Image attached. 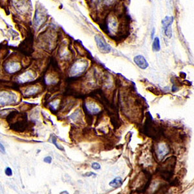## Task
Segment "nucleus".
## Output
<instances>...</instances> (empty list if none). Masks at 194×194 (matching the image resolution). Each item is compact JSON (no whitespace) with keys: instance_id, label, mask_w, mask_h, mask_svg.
<instances>
[{"instance_id":"20e7f679","label":"nucleus","mask_w":194,"mask_h":194,"mask_svg":"<svg viewBox=\"0 0 194 194\" xmlns=\"http://www.w3.org/2000/svg\"><path fill=\"white\" fill-rule=\"evenodd\" d=\"M122 183H123L122 179L121 177H116V178H115L113 180H112L111 182H110L109 185L112 186V187L117 188L120 187V186H121Z\"/></svg>"},{"instance_id":"423d86ee","label":"nucleus","mask_w":194,"mask_h":194,"mask_svg":"<svg viewBox=\"0 0 194 194\" xmlns=\"http://www.w3.org/2000/svg\"><path fill=\"white\" fill-rule=\"evenodd\" d=\"M160 49V40L158 37L155 38L153 44V50L155 52H159Z\"/></svg>"},{"instance_id":"9b49d317","label":"nucleus","mask_w":194,"mask_h":194,"mask_svg":"<svg viewBox=\"0 0 194 194\" xmlns=\"http://www.w3.org/2000/svg\"><path fill=\"white\" fill-rule=\"evenodd\" d=\"M0 152L1 153H3V154L5 153V149L4 146L2 144L1 142H0Z\"/></svg>"},{"instance_id":"f257e3e1","label":"nucleus","mask_w":194,"mask_h":194,"mask_svg":"<svg viewBox=\"0 0 194 194\" xmlns=\"http://www.w3.org/2000/svg\"><path fill=\"white\" fill-rule=\"evenodd\" d=\"M97 47L102 53H108L111 51V47L105 41L104 38L100 35H97L95 38Z\"/></svg>"},{"instance_id":"0eeeda50","label":"nucleus","mask_w":194,"mask_h":194,"mask_svg":"<svg viewBox=\"0 0 194 194\" xmlns=\"http://www.w3.org/2000/svg\"><path fill=\"white\" fill-rule=\"evenodd\" d=\"M91 167L93 169L96 170H100L101 168V166H100V164L99 163H98V162H93L91 165Z\"/></svg>"},{"instance_id":"f03ea898","label":"nucleus","mask_w":194,"mask_h":194,"mask_svg":"<svg viewBox=\"0 0 194 194\" xmlns=\"http://www.w3.org/2000/svg\"><path fill=\"white\" fill-rule=\"evenodd\" d=\"M173 22V17L172 16H166L162 21V27L164 32L167 37L171 38L172 35L171 32V24Z\"/></svg>"},{"instance_id":"1a4fd4ad","label":"nucleus","mask_w":194,"mask_h":194,"mask_svg":"<svg viewBox=\"0 0 194 194\" xmlns=\"http://www.w3.org/2000/svg\"><path fill=\"white\" fill-rule=\"evenodd\" d=\"M44 161L45 162H46V163L51 164V162H52V157H50V156H47L46 157H45L44 159Z\"/></svg>"},{"instance_id":"9d476101","label":"nucleus","mask_w":194,"mask_h":194,"mask_svg":"<svg viewBox=\"0 0 194 194\" xmlns=\"http://www.w3.org/2000/svg\"><path fill=\"white\" fill-rule=\"evenodd\" d=\"M52 142H53L55 146H56L57 148H58L59 150H63V149H62V148H61L59 146H58V145L57 144H56V138H55L54 136H53V137H52Z\"/></svg>"},{"instance_id":"39448f33","label":"nucleus","mask_w":194,"mask_h":194,"mask_svg":"<svg viewBox=\"0 0 194 194\" xmlns=\"http://www.w3.org/2000/svg\"><path fill=\"white\" fill-rule=\"evenodd\" d=\"M168 153V148L165 144H160L158 148V155L160 159H162Z\"/></svg>"},{"instance_id":"6e6552de","label":"nucleus","mask_w":194,"mask_h":194,"mask_svg":"<svg viewBox=\"0 0 194 194\" xmlns=\"http://www.w3.org/2000/svg\"><path fill=\"white\" fill-rule=\"evenodd\" d=\"M5 174L7 176L10 177L13 175V171H12L11 168H9V167L6 168L5 170Z\"/></svg>"},{"instance_id":"7ed1b4c3","label":"nucleus","mask_w":194,"mask_h":194,"mask_svg":"<svg viewBox=\"0 0 194 194\" xmlns=\"http://www.w3.org/2000/svg\"><path fill=\"white\" fill-rule=\"evenodd\" d=\"M134 62H135V63L138 68L142 69H146L149 66V64H148V62L146 60L144 57L141 56V55H138V56H135L134 58Z\"/></svg>"},{"instance_id":"f8f14e48","label":"nucleus","mask_w":194,"mask_h":194,"mask_svg":"<svg viewBox=\"0 0 194 194\" xmlns=\"http://www.w3.org/2000/svg\"><path fill=\"white\" fill-rule=\"evenodd\" d=\"M96 173H93V172H88V173H86L84 175H83V176L85 177H91V176H95L96 177Z\"/></svg>"},{"instance_id":"ddd939ff","label":"nucleus","mask_w":194,"mask_h":194,"mask_svg":"<svg viewBox=\"0 0 194 194\" xmlns=\"http://www.w3.org/2000/svg\"><path fill=\"white\" fill-rule=\"evenodd\" d=\"M60 194H69V193L67 191H62V192H61Z\"/></svg>"}]
</instances>
